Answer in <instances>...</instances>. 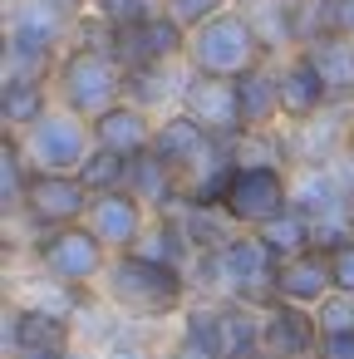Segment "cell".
<instances>
[{"label": "cell", "mask_w": 354, "mask_h": 359, "mask_svg": "<svg viewBox=\"0 0 354 359\" xmlns=\"http://www.w3.org/2000/svg\"><path fill=\"white\" fill-rule=\"evenodd\" d=\"M99 295L123 315V320H138V325H172L192 300H197V285H192V271L153 256V251H118Z\"/></svg>", "instance_id": "cell-1"}, {"label": "cell", "mask_w": 354, "mask_h": 359, "mask_svg": "<svg viewBox=\"0 0 354 359\" xmlns=\"http://www.w3.org/2000/svg\"><path fill=\"white\" fill-rule=\"evenodd\" d=\"M6 40H0V79H50L60 55L74 45L79 15H69L55 0H6Z\"/></svg>", "instance_id": "cell-2"}, {"label": "cell", "mask_w": 354, "mask_h": 359, "mask_svg": "<svg viewBox=\"0 0 354 359\" xmlns=\"http://www.w3.org/2000/svg\"><path fill=\"white\" fill-rule=\"evenodd\" d=\"M275 256L261 246L256 231H236L222 251L197 256L192 266V285L197 300H241V305H275Z\"/></svg>", "instance_id": "cell-3"}, {"label": "cell", "mask_w": 354, "mask_h": 359, "mask_svg": "<svg viewBox=\"0 0 354 359\" xmlns=\"http://www.w3.org/2000/svg\"><path fill=\"white\" fill-rule=\"evenodd\" d=\"M50 84H55V104H60V109H69V114H79V118L94 123L104 109L123 104L128 69L114 60V50L89 45V40H74V45L60 55Z\"/></svg>", "instance_id": "cell-4"}, {"label": "cell", "mask_w": 354, "mask_h": 359, "mask_svg": "<svg viewBox=\"0 0 354 359\" xmlns=\"http://www.w3.org/2000/svg\"><path fill=\"white\" fill-rule=\"evenodd\" d=\"M20 261H30L45 280L55 285H69V290H99L109 266H114V251L94 236L89 222H74V226H55V231H40L30 236L25 251H15Z\"/></svg>", "instance_id": "cell-5"}, {"label": "cell", "mask_w": 354, "mask_h": 359, "mask_svg": "<svg viewBox=\"0 0 354 359\" xmlns=\"http://www.w3.org/2000/svg\"><path fill=\"white\" fill-rule=\"evenodd\" d=\"M261 60H271V50L256 35V20L246 6H231L226 15L207 20L202 30H192L187 40V65L197 74H217V79H241L246 69H256Z\"/></svg>", "instance_id": "cell-6"}, {"label": "cell", "mask_w": 354, "mask_h": 359, "mask_svg": "<svg viewBox=\"0 0 354 359\" xmlns=\"http://www.w3.org/2000/svg\"><path fill=\"white\" fill-rule=\"evenodd\" d=\"M89 202H94V192L84 187V177H79V172H35V177H30V192H25L20 217H15V222H6L11 246H15V251H25V246H30V236L84 222V217H89Z\"/></svg>", "instance_id": "cell-7"}, {"label": "cell", "mask_w": 354, "mask_h": 359, "mask_svg": "<svg viewBox=\"0 0 354 359\" xmlns=\"http://www.w3.org/2000/svg\"><path fill=\"white\" fill-rule=\"evenodd\" d=\"M217 207L241 231H256L261 222H271L290 207V168L285 163H231Z\"/></svg>", "instance_id": "cell-8"}, {"label": "cell", "mask_w": 354, "mask_h": 359, "mask_svg": "<svg viewBox=\"0 0 354 359\" xmlns=\"http://www.w3.org/2000/svg\"><path fill=\"white\" fill-rule=\"evenodd\" d=\"M20 143H25L35 172H79L84 158L94 153V128H89V118L55 104L30 133H20Z\"/></svg>", "instance_id": "cell-9"}, {"label": "cell", "mask_w": 354, "mask_h": 359, "mask_svg": "<svg viewBox=\"0 0 354 359\" xmlns=\"http://www.w3.org/2000/svg\"><path fill=\"white\" fill-rule=\"evenodd\" d=\"M74 344H79L74 315L50 310V305H30V300H11L6 330H0V349L6 354H69Z\"/></svg>", "instance_id": "cell-10"}, {"label": "cell", "mask_w": 354, "mask_h": 359, "mask_svg": "<svg viewBox=\"0 0 354 359\" xmlns=\"http://www.w3.org/2000/svg\"><path fill=\"white\" fill-rule=\"evenodd\" d=\"M187 40L192 30H182L168 11L143 20V25H128V30H114V60L123 69H148V65H187Z\"/></svg>", "instance_id": "cell-11"}, {"label": "cell", "mask_w": 354, "mask_h": 359, "mask_svg": "<svg viewBox=\"0 0 354 359\" xmlns=\"http://www.w3.org/2000/svg\"><path fill=\"white\" fill-rule=\"evenodd\" d=\"M275 69H280V118L285 123H310V118H320V114L334 109L329 84H325V74L315 69V60L305 50L280 55Z\"/></svg>", "instance_id": "cell-12"}, {"label": "cell", "mask_w": 354, "mask_h": 359, "mask_svg": "<svg viewBox=\"0 0 354 359\" xmlns=\"http://www.w3.org/2000/svg\"><path fill=\"white\" fill-rule=\"evenodd\" d=\"M89 226H94V236L118 256V251H138L143 246V236H148V226H153V212L128 192V187H118V192H99L94 202H89V217H84Z\"/></svg>", "instance_id": "cell-13"}, {"label": "cell", "mask_w": 354, "mask_h": 359, "mask_svg": "<svg viewBox=\"0 0 354 359\" xmlns=\"http://www.w3.org/2000/svg\"><path fill=\"white\" fill-rule=\"evenodd\" d=\"M315 349H320L315 310L290 305V300L266 305V315H261V354L266 359H315Z\"/></svg>", "instance_id": "cell-14"}, {"label": "cell", "mask_w": 354, "mask_h": 359, "mask_svg": "<svg viewBox=\"0 0 354 359\" xmlns=\"http://www.w3.org/2000/svg\"><path fill=\"white\" fill-rule=\"evenodd\" d=\"M182 109L207 123L217 138H241V109H236V79H217V74H187V89H182Z\"/></svg>", "instance_id": "cell-15"}, {"label": "cell", "mask_w": 354, "mask_h": 359, "mask_svg": "<svg viewBox=\"0 0 354 359\" xmlns=\"http://www.w3.org/2000/svg\"><path fill=\"white\" fill-rule=\"evenodd\" d=\"M89 128H94V143H99V148H114V153H123V158H138V153L153 148L158 114H148V109H138V104L123 99V104L104 109Z\"/></svg>", "instance_id": "cell-16"}, {"label": "cell", "mask_w": 354, "mask_h": 359, "mask_svg": "<svg viewBox=\"0 0 354 359\" xmlns=\"http://www.w3.org/2000/svg\"><path fill=\"white\" fill-rule=\"evenodd\" d=\"M236 109H241V128H280V69L275 60H261L256 69H246L236 79Z\"/></svg>", "instance_id": "cell-17"}, {"label": "cell", "mask_w": 354, "mask_h": 359, "mask_svg": "<svg viewBox=\"0 0 354 359\" xmlns=\"http://www.w3.org/2000/svg\"><path fill=\"white\" fill-rule=\"evenodd\" d=\"M187 74H192V65H148V69H128L123 99L163 118V114L182 109V89H187Z\"/></svg>", "instance_id": "cell-18"}, {"label": "cell", "mask_w": 354, "mask_h": 359, "mask_svg": "<svg viewBox=\"0 0 354 359\" xmlns=\"http://www.w3.org/2000/svg\"><path fill=\"white\" fill-rule=\"evenodd\" d=\"M329 290H334V280H329V256L325 251H300V256L275 266V300L315 310Z\"/></svg>", "instance_id": "cell-19"}, {"label": "cell", "mask_w": 354, "mask_h": 359, "mask_svg": "<svg viewBox=\"0 0 354 359\" xmlns=\"http://www.w3.org/2000/svg\"><path fill=\"white\" fill-rule=\"evenodd\" d=\"M55 109V84L50 79H0V128L6 133H30L45 114Z\"/></svg>", "instance_id": "cell-20"}, {"label": "cell", "mask_w": 354, "mask_h": 359, "mask_svg": "<svg viewBox=\"0 0 354 359\" xmlns=\"http://www.w3.org/2000/svg\"><path fill=\"white\" fill-rule=\"evenodd\" d=\"M128 192L158 217V212H177L182 202H187V187H182V177L148 148V153H138L133 158V168H128Z\"/></svg>", "instance_id": "cell-21"}, {"label": "cell", "mask_w": 354, "mask_h": 359, "mask_svg": "<svg viewBox=\"0 0 354 359\" xmlns=\"http://www.w3.org/2000/svg\"><path fill=\"white\" fill-rule=\"evenodd\" d=\"M300 50H305V55L315 60V69L325 74L334 104H354V35H315V40H305Z\"/></svg>", "instance_id": "cell-22"}, {"label": "cell", "mask_w": 354, "mask_h": 359, "mask_svg": "<svg viewBox=\"0 0 354 359\" xmlns=\"http://www.w3.org/2000/svg\"><path fill=\"white\" fill-rule=\"evenodd\" d=\"M30 177H35V163H30L20 133H0V217H6V222L20 217Z\"/></svg>", "instance_id": "cell-23"}, {"label": "cell", "mask_w": 354, "mask_h": 359, "mask_svg": "<svg viewBox=\"0 0 354 359\" xmlns=\"http://www.w3.org/2000/svg\"><path fill=\"white\" fill-rule=\"evenodd\" d=\"M256 236H261V246H266L275 261H290V256H300V251H315V222H310L300 207H285L280 217L261 222Z\"/></svg>", "instance_id": "cell-24"}, {"label": "cell", "mask_w": 354, "mask_h": 359, "mask_svg": "<svg viewBox=\"0 0 354 359\" xmlns=\"http://www.w3.org/2000/svg\"><path fill=\"white\" fill-rule=\"evenodd\" d=\"M261 315L256 305H241V300H222V344H226V359H266L261 354Z\"/></svg>", "instance_id": "cell-25"}, {"label": "cell", "mask_w": 354, "mask_h": 359, "mask_svg": "<svg viewBox=\"0 0 354 359\" xmlns=\"http://www.w3.org/2000/svg\"><path fill=\"white\" fill-rule=\"evenodd\" d=\"M128 168H133V158H123V153L94 143V153H89L84 168H79V177H84V187L99 197V192H118V187H128Z\"/></svg>", "instance_id": "cell-26"}, {"label": "cell", "mask_w": 354, "mask_h": 359, "mask_svg": "<svg viewBox=\"0 0 354 359\" xmlns=\"http://www.w3.org/2000/svg\"><path fill=\"white\" fill-rule=\"evenodd\" d=\"M354 35V0H305V40Z\"/></svg>", "instance_id": "cell-27"}, {"label": "cell", "mask_w": 354, "mask_h": 359, "mask_svg": "<svg viewBox=\"0 0 354 359\" xmlns=\"http://www.w3.org/2000/svg\"><path fill=\"white\" fill-rule=\"evenodd\" d=\"M89 15H99L114 30H128V25H143V20L163 15V0H89Z\"/></svg>", "instance_id": "cell-28"}, {"label": "cell", "mask_w": 354, "mask_h": 359, "mask_svg": "<svg viewBox=\"0 0 354 359\" xmlns=\"http://www.w3.org/2000/svg\"><path fill=\"white\" fill-rule=\"evenodd\" d=\"M231 6H241V0H163V11H168L182 30H202L207 20L226 15Z\"/></svg>", "instance_id": "cell-29"}, {"label": "cell", "mask_w": 354, "mask_h": 359, "mask_svg": "<svg viewBox=\"0 0 354 359\" xmlns=\"http://www.w3.org/2000/svg\"><path fill=\"white\" fill-rule=\"evenodd\" d=\"M315 325H320V339H325V334H354V295L329 290V295L315 305Z\"/></svg>", "instance_id": "cell-30"}, {"label": "cell", "mask_w": 354, "mask_h": 359, "mask_svg": "<svg viewBox=\"0 0 354 359\" xmlns=\"http://www.w3.org/2000/svg\"><path fill=\"white\" fill-rule=\"evenodd\" d=\"M325 256H329V280H334V290L354 295V236H349L344 246L325 251Z\"/></svg>", "instance_id": "cell-31"}, {"label": "cell", "mask_w": 354, "mask_h": 359, "mask_svg": "<svg viewBox=\"0 0 354 359\" xmlns=\"http://www.w3.org/2000/svg\"><path fill=\"white\" fill-rule=\"evenodd\" d=\"M315 359H354V334H325Z\"/></svg>", "instance_id": "cell-32"}, {"label": "cell", "mask_w": 354, "mask_h": 359, "mask_svg": "<svg viewBox=\"0 0 354 359\" xmlns=\"http://www.w3.org/2000/svg\"><path fill=\"white\" fill-rule=\"evenodd\" d=\"M344 158L354 163V123H349V133H344Z\"/></svg>", "instance_id": "cell-33"}, {"label": "cell", "mask_w": 354, "mask_h": 359, "mask_svg": "<svg viewBox=\"0 0 354 359\" xmlns=\"http://www.w3.org/2000/svg\"><path fill=\"white\" fill-rule=\"evenodd\" d=\"M128 359H163V344H153V349H143V354H128Z\"/></svg>", "instance_id": "cell-34"}, {"label": "cell", "mask_w": 354, "mask_h": 359, "mask_svg": "<svg viewBox=\"0 0 354 359\" xmlns=\"http://www.w3.org/2000/svg\"><path fill=\"white\" fill-rule=\"evenodd\" d=\"M241 6H246V0H241Z\"/></svg>", "instance_id": "cell-35"}]
</instances>
